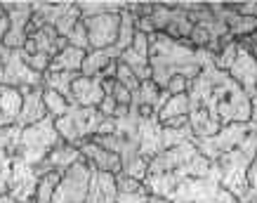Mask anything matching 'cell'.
<instances>
[{
    "label": "cell",
    "instance_id": "obj_1",
    "mask_svg": "<svg viewBox=\"0 0 257 203\" xmlns=\"http://www.w3.org/2000/svg\"><path fill=\"white\" fill-rule=\"evenodd\" d=\"M189 123L198 140L234 123H250V97L226 71L215 66V55L205 62L201 76L189 83Z\"/></svg>",
    "mask_w": 257,
    "mask_h": 203
},
{
    "label": "cell",
    "instance_id": "obj_2",
    "mask_svg": "<svg viewBox=\"0 0 257 203\" xmlns=\"http://www.w3.org/2000/svg\"><path fill=\"white\" fill-rule=\"evenodd\" d=\"M194 142H182L177 147L165 149L163 154H158L149 163V172L142 182L149 194L158 196V198H168L187 177L210 175L215 163L203 156Z\"/></svg>",
    "mask_w": 257,
    "mask_h": 203
},
{
    "label": "cell",
    "instance_id": "obj_3",
    "mask_svg": "<svg viewBox=\"0 0 257 203\" xmlns=\"http://www.w3.org/2000/svg\"><path fill=\"white\" fill-rule=\"evenodd\" d=\"M212 57L208 50H198L189 40H175L165 33L149 36V66H151V80L161 90H168L175 76L187 78L189 83L201 76L205 62Z\"/></svg>",
    "mask_w": 257,
    "mask_h": 203
},
{
    "label": "cell",
    "instance_id": "obj_4",
    "mask_svg": "<svg viewBox=\"0 0 257 203\" xmlns=\"http://www.w3.org/2000/svg\"><path fill=\"white\" fill-rule=\"evenodd\" d=\"M255 158H257V135L250 128V133L243 137L238 147L222 154L215 161L222 187L236 198H241L248 191V168Z\"/></svg>",
    "mask_w": 257,
    "mask_h": 203
},
{
    "label": "cell",
    "instance_id": "obj_5",
    "mask_svg": "<svg viewBox=\"0 0 257 203\" xmlns=\"http://www.w3.org/2000/svg\"><path fill=\"white\" fill-rule=\"evenodd\" d=\"M62 135L57 133L55 118L47 116L45 121H40L36 125L22 128L19 135V144H17V154L22 161H26L29 165H40L59 144H62Z\"/></svg>",
    "mask_w": 257,
    "mask_h": 203
},
{
    "label": "cell",
    "instance_id": "obj_6",
    "mask_svg": "<svg viewBox=\"0 0 257 203\" xmlns=\"http://www.w3.org/2000/svg\"><path fill=\"white\" fill-rule=\"evenodd\" d=\"M170 203H238L236 196H231L219 182L217 165L212 168L210 175L203 177H187L170 196Z\"/></svg>",
    "mask_w": 257,
    "mask_h": 203
},
{
    "label": "cell",
    "instance_id": "obj_7",
    "mask_svg": "<svg viewBox=\"0 0 257 203\" xmlns=\"http://www.w3.org/2000/svg\"><path fill=\"white\" fill-rule=\"evenodd\" d=\"M99 109L94 107H78V104H71V109L66 116L57 118V133L62 135V140L66 144H73V147H80L83 142H90L94 135L99 133L101 123H104Z\"/></svg>",
    "mask_w": 257,
    "mask_h": 203
},
{
    "label": "cell",
    "instance_id": "obj_8",
    "mask_svg": "<svg viewBox=\"0 0 257 203\" xmlns=\"http://www.w3.org/2000/svg\"><path fill=\"white\" fill-rule=\"evenodd\" d=\"M92 172L94 168L85 158L78 161L66 175H62V182L57 187L52 203H85L92 187Z\"/></svg>",
    "mask_w": 257,
    "mask_h": 203
},
{
    "label": "cell",
    "instance_id": "obj_9",
    "mask_svg": "<svg viewBox=\"0 0 257 203\" xmlns=\"http://www.w3.org/2000/svg\"><path fill=\"white\" fill-rule=\"evenodd\" d=\"M149 19L156 26V33H165L175 40H189L194 31L189 12L175 8V3H154V12Z\"/></svg>",
    "mask_w": 257,
    "mask_h": 203
},
{
    "label": "cell",
    "instance_id": "obj_10",
    "mask_svg": "<svg viewBox=\"0 0 257 203\" xmlns=\"http://www.w3.org/2000/svg\"><path fill=\"white\" fill-rule=\"evenodd\" d=\"M250 128H252V123L226 125V128H222L215 137H205V140H198V137H196L194 144L203 156L215 163L222 154H226V151H231V149H236L238 144H241V140L250 133Z\"/></svg>",
    "mask_w": 257,
    "mask_h": 203
},
{
    "label": "cell",
    "instance_id": "obj_11",
    "mask_svg": "<svg viewBox=\"0 0 257 203\" xmlns=\"http://www.w3.org/2000/svg\"><path fill=\"white\" fill-rule=\"evenodd\" d=\"M0 85L8 87H43V73L36 71L24 62V50H10L8 59L0 69Z\"/></svg>",
    "mask_w": 257,
    "mask_h": 203
},
{
    "label": "cell",
    "instance_id": "obj_12",
    "mask_svg": "<svg viewBox=\"0 0 257 203\" xmlns=\"http://www.w3.org/2000/svg\"><path fill=\"white\" fill-rule=\"evenodd\" d=\"M3 10L8 12L10 19V31L3 40V45L8 50H24L26 40H29L26 26L33 19V3H3Z\"/></svg>",
    "mask_w": 257,
    "mask_h": 203
},
{
    "label": "cell",
    "instance_id": "obj_13",
    "mask_svg": "<svg viewBox=\"0 0 257 203\" xmlns=\"http://www.w3.org/2000/svg\"><path fill=\"white\" fill-rule=\"evenodd\" d=\"M90 40V50H109L118 43L120 33V15H101L83 19Z\"/></svg>",
    "mask_w": 257,
    "mask_h": 203
},
{
    "label": "cell",
    "instance_id": "obj_14",
    "mask_svg": "<svg viewBox=\"0 0 257 203\" xmlns=\"http://www.w3.org/2000/svg\"><path fill=\"white\" fill-rule=\"evenodd\" d=\"M38 172L33 165L15 156L12 161V182H10V198H15L17 203H36V194H38Z\"/></svg>",
    "mask_w": 257,
    "mask_h": 203
},
{
    "label": "cell",
    "instance_id": "obj_15",
    "mask_svg": "<svg viewBox=\"0 0 257 203\" xmlns=\"http://www.w3.org/2000/svg\"><path fill=\"white\" fill-rule=\"evenodd\" d=\"M226 73L243 87V92L248 94L250 99L257 97V59H255V55L250 52L248 38L238 40V55H236V62L231 64V69L226 71Z\"/></svg>",
    "mask_w": 257,
    "mask_h": 203
},
{
    "label": "cell",
    "instance_id": "obj_16",
    "mask_svg": "<svg viewBox=\"0 0 257 203\" xmlns=\"http://www.w3.org/2000/svg\"><path fill=\"white\" fill-rule=\"evenodd\" d=\"M120 62L133 71L140 83L151 80V66H149V36L147 33H142V31L135 33L133 47L125 50L123 55H120Z\"/></svg>",
    "mask_w": 257,
    "mask_h": 203
},
{
    "label": "cell",
    "instance_id": "obj_17",
    "mask_svg": "<svg viewBox=\"0 0 257 203\" xmlns=\"http://www.w3.org/2000/svg\"><path fill=\"white\" fill-rule=\"evenodd\" d=\"M83 161V154H80L78 147H73V144H66L62 142L59 147L50 154V156L43 161L40 165H36V172H38V177L43 175H50V172H59V175H66V172L73 168V165Z\"/></svg>",
    "mask_w": 257,
    "mask_h": 203
},
{
    "label": "cell",
    "instance_id": "obj_18",
    "mask_svg": "<svg viewBox=\"0 0 257 203\" xmlns=\"http://www.w3.org/2000/svg\"><path fill=\"white\" fill-rule=\"evenodd\" d=\"M71 97H73V104L78 107H99L101 99L106 97L104 94V78L101 76H94V78H87L80 73L76 83L71 85Z\"/></svg>",
    "mask_w": 257,
    "mask_h": 203
},
{
    "label": "cell",
    "instance_id": "obj_19",
    "mask_svg": "<svg viewBox=\"0 0 257 203\" xmlns=\"http://www.w3.org/2000/svg\"><path fill=\"white\" fill-rule=\"evenodd\" d=\"M78 149H80V154H83V158H85V161L92 165V168H97V170L109 172V175H120V172H123L120 156H116L113 151L99 147V144H94L92 140H90V142H83Z\"/></svg>",
    "mask_w": 257,
    "mask_h": 203
},
{
    "label": "cell",
    "instance_id": "obj_20",
    "mask_svg": "<svg viewBox=\"0 0 257 203\" xmlns=\"http://www.w3.org/2000/svg\"><path fill=\"white\" fill-rule=\"evenodd\" d=\"M43 90L45 87H22L24 94V107L22 114H19V123L22 128H29V125H36L40 121H45L50 114L45 109V102H43Z\"/></svg>",
    "mask_w": 257,
    "mask_h": 203
},
{
    "label": "cell",
    "instance_id": "obj_21",
    "mask_svg": "<svg viewBox=\"0 0 257 203\" xmlns=\"http://www.w3.org/2000/svg\"><path fill=\"white\" fill-rule=\"evenodd\" d=\"M24 107V94L17 87L0 85V128L19 123V114Z\"/></svg>",
    "mask_w": 257,
    "mask_h": 203
},
{
    "label": "cell",
    "instance_id": "obj_22",
    "mask_svg": "<svg viewBox=\"0 0 257 203\" xmlns=\"http://www.w3.org/2000/svg\"><path fill=\"white\" fill-rule=\"evenodd\" d=\"M29 38L36 43V52H43V55L52 57V59L62 52L64 47H69V40L62 38V36L57 33L55 26H43V29H38V31L33 33V36H29Z\"/></svg>",
    "mask_w": 257,
    "mask_h": 203
},
{
    "label": "cell",
    "instance_id": "obj_23",
    "mask_svg": "<svg viewBox=\"0 0 257 203\" xmlns=\"http://www.w3.org/2000/svg\"><path fill=\"white\" fill-rule=\"evenodd\" d=\"M116 59H120V57H118V52L113 47H109V50H90L85 55V62H83L80 73L87 76V78H94V76H99L101 71L106 69L111 62H116Z\"/></svg>",
    "mask_w": 257,
    "mask_h": 203
},
{
    "label": "cell",
    "instance_id": "obj_24",
    "mask_svg": "<svg viewBox=\"0 0 257 203\" xmlns=\"http://www.w3.org/2000/svg\"><path fill=\"white\" fill-rule=\"evenodd\" d=\"M85 50H78V47H64L62 52L50 62V71H55V73H62V71H76V73H80V69H83V62H85Z\"/></svg>",
    "mask_w": 257,
    "mask_h": 203
},
{
    "label": "cell",
    "instance_id": "obj_25",
    "mask_svg": "<svg viewBox=\"0 0 257 203\" xmlns=\"http://www.w3.org/2000/svg\"><path fill=\"white\" fill-rule=\"evenodd\" d=\"M78 76H80V73H76V71H62V73L47 71L45 76H43V87H45V90H55V92L62 94L69 104H73V97H71V85L76 83V78H78Z\"/></svg>",
    "mask_w": 257,
    "mask_h": 203
},
{
    "label": "cell",
    "instance_id": "obj_26",
    "mask_svg": "<svg viewBox=\"0 0 257 203\" xmlns=\"http://www.w3.org/2000/svg\"><path fill=\"white\" fill-rule=\"evenodd\" d=\"M135 33H137V19L130 10L125 8L120 12V33H118V43L113 45V50L118 52V57L123 55L125 50L133 47V40H135Z\"/></svg>",
    "mask_w": 257,
    "mask_h": 203
},
{
    "label": "cell",
    "instance_id": "obj_27",
    "mask_svg": "<svg viewBox=\"0 0 257 203\" xmlns=\"http://www.w3.org/2000/svg\"><path fill=\"white\" fill-rule=\"evenodd\" d=\"M127 8V3H104V0H87V3H78V10L83 19L87 17H101V15H120Z\"/></svg>",
    "mask_w": 257,
    "mask_h": 203
},
{
    "label": "cell",
    "instance_id": "obj_28",
    "mask_svg": "<svg viewBox=\"0 0 257 203\" xmlns=\"http://www.w3.org/2000/svg\"><path fill=\"white\" fill-rule=\"evenodd\" d=\"M189 94H172L168 104H165L161 114H158V121L165 123V121H170V118H177V116H189Z\"/></svg>",
    "mask_w": 257,
    "mask_h": 203
},
{
    "label": "cell",
    "instance_id": "obj_29",
    "mask_svg": "<svg viewBox=\"0 0 257 203\" xmlns=\"http://www.w3.org/2000/svg\"><path fill=\"white\" fill-rule=\"evenodd\" d=\"M43 102H45V109H47V114L55 118H62V116H66L69 114V109H71V104L66 99H64L59 92H55V90H43Z\"/></svg>",
    "mask_w": 257,
    "mask_h": 203
},
{
    "label": "cell",
    "instance_id": "obj_30",
    "mask_svg": "<svg viewBox=\"0 0 257 203\" xmlns=\"http://www.w3.org/2000/svg\"><path fill=\"white\" fill-rule=\"evenodd\" d=\"M62 182V175L59 172H50V175H43L38 182V194H36V203H52V196H55L57 187Z\"/></svg>",
    "mask_w": 257,
    "mask_h": 203
},
{
    "label": "cell",
    "instance_id": "obj_31",
    "mask_svg": "<svg viewBox=\"0 0 257 203\" xmlns=\"http://www.w3.org/2000/svg\"><path fill=\"white\" fill-rule=\"evenodd\" d=\"M104 94L113 97L118 107H130V104H133V92H130L125 85H120L116 78L104 80Z\"/></svg>",
    "mask_w": 257,
    "mask_h": 203
},
{
    "label": "cell",
    "instance_id": "obj_32",
    "mask_svg": "<svg viewBox=\"0 0 257 203\" xmlns=\"http://www.w3.org/2000/svg\"><path fill=\"white\" fill-rule=\"evenodd\" d=\"M19 135H22V125L0 128V151H10V154L15 156L17 144H19Z\"/></svg>",
    "mask_w": 257,
    "mask_h": 203
},
{
    "label": "cell",
    "instance_id": "obj_33",
    "mask_svg": "<svg viewBox=\"0 0 257 203\" xmlns=\"http://www.w3.org/2000/svg\"><path fill=\"white\" fill-rule=\"evenodd\" d=\"M236 55H238V40H234V43H229V45L219 50V55H215V66L219 71H229L231 64L236 62Z\"/></svg>",
    "mask_w": 257,
    "mask_h": 203
},
{
    "label": "cell",
    "instance_id": "obj_34",
    "mask_svg": "<svg viewBox=\"0 0 257 203\" xmlns=\"http://www.w3.org/2000/svg\"><path fill=\"white\" fill-rule=\"evenodd\" d=\"M116 80L118 83H120V85H125L127 87V90H130V92H137V90H140V80H137V76H135L133 71L127 69V66H125L123 62H120V59H118V66H116Z\"/></svg>",
    "mask_w": 257,
    "mask_h": 203
},
{
    "label": "cell",
    "instance_id": "obj_35",
    "mask_svg": "<svg viewBox=\"0 0 257 203\" xmlns=\"http://www.w3.org/2000/svg\"><path fill=\"white\" fill-rule=\"evenodd\" d=\"M69 45L78 47V50H85V52H90V40H87V31H85V24L80 22L76 29H73V33L69 36Z\"/></svg>",
    "mask_w": 257,
    "mask_h": 203
},
{
    "label": "cell",
    "instance_id": "obj_36",
    "mask_svg": "<svg viewBox=\"0 0 257 203\" xmlns=\"http://www.w3.org/2000/svg\"><path fill=\"white\" fill-rule=\"evenodd\" d=\"M116 187H118V194H135V191H142L144 184L120 172V175H116Z\"/></svg>",
    "mask_w": 257,
    "mask_h": 203
},
{
    "label": "cell",
    "instance_id": "obj_37",
    "mask_svg": "<svg viewBox=\"0 0 257 203\" xmlns=\"http://www.w3.org/2000/svg\"><path fill=\"white\" fill-rule=\"evenodd\" d=\"M149 198H151V194L147 189L135 191V194H118V203H149Z\"/></svg>",
    "mask_w": 257,
    "mask_h": 203
},
{
    "label": "cell",
    "instance_id": "obj_38",
    "mask_svg": "<svg viewBox=\"0 0 257 203\" xmlns=\"http://www.w3.org/2000/svg\"><path fill=\"white\" fill-rule=\"evenodd\" d=\"M168 92L170 94H187L189 92V80L182 78V76H175V78L168 83Z\"/></svg>",
    "mask_w": 257,
    "mask_h": 203
},
{
    "label": "cell",
    "instance_id": "obj_39",
    "mask_svg": "<svg viewBox=\"0 0 257 203\" xmlns=\"http://www.w3.org/2000/svg\"><path fill=\"white\" fill-rule=\"evenodd\" d=\"M97 109H99V114H101V116L113 118V116H116L118 104H116V99H113V97H109V94H106V97L101 99V104H99V107H97Z\"/></svg>",
    "mask_w": 257,
    "mask_h": 203
},
{
    "label": "cell",
    "instance_id": "obj_40",
    "mask_svg": "<svg viewBox=\"0 0 257 203\" xmlns=\"http://www.w3.org/2000/svg\"><path fill=\"white\" fill-rule=\"evenodd\" d=\"M8 31H10V19H8V12H5V10H3V5H0V43L5 40Z\"/></svg>",
    "mask_w": 257,
    "mask_h": 203
},
{
    "label": "cell",
    "instance_id": "obj_41",
    "mask_svg": "<svg viewBox=\"0 0 257 203\" xmlns=\"http://www.w3.org/2000/svg\"><path fill=\"white\" fill-rule=\"evenodd\" d=\"M97 135H116V118H104V123H101V128H99V133Z\"/></svg>",
    "mask_w": 257,
    "mask_h": 203
},
{
    "label": "cell",
    "instance_id": "obj_42",
    "mask_svg": "<svg viewBox=\"0 0 257 203\" xmlns=\"http://www.w3.org/2000/svg\"><path fill=\"white\" fill-rule=\"evenodd\" d=\"M187 125H191L189 123V116H177V118H170V121H165L163 123V128H187Z\"/></svg>",
    "mask_w": 257,
    "mask_h": 203
},
{
    "label": "cell",
    "instance_id": "obj_43",
    "mask_svg": "<svg viewBox=\"0 0 257 203\" xmlns=\"http://www.w3.org/2000/svg\"><path fill=\"white\" fill-rule=\"evenodd\" d=\"M250 123H257V97H252L250 99Z\"/></svg>",
    "mask_w": 257,
    "mask_h": 203
},
{
    "label": "cell",
    "instance_id": "obj_44",
    "mask_svg": "<svg viewBox=\"0 0 257 203\" xmlns=\"http://www.w3.org/2000/svg\"><path fill=\"white\" fill-rule=\"evenodd\" d=\"M8 55H10V50L3 43H0V69H3V64H5V59H8Z\"/></svg>",
    "mask_w": 257,
    "mask_h": 203
},
{
    "label": "cell",
    "instance_id": "obj_45",
    "mask_svg": "<svg viewBox=\"0 0 257 203\" xmlns=\"http://www.w3.org/2000/svg\"><path fill=\"white\" fill-rule=\"evenodd\" d=\"M149 203H170V201H168V198H158V196H151V198H149Z\"/></svg>",
    "mask_w": 257,
    "mask_h": 203
},
{
    "label": "cell",
    "instance_id": "obj_46",
    "mask_svg": "<svg viewBox=\"0 0 257 203\" xmlns=\"http://www.w3.org/2000/svg\"><path fill=\"white\" fill-rule=\"evenodd\" d=\"M0 203H17L15 198H10V196H3V198H0Z\"/></svg>",
    "mask_w": 257,
    "mask_h": 203
},
{
    "label": "cell",
    "instance_id": "obj_47",
    "mask_svg": "<svg viewBox=\"0 0 257 203\" xmlns=\"http://www.w3.org/2000/svg\"><path fill=\"white\" fill-rule=\"evenodd\" d=\"M250 43V40H248ZM250 52H252V55H255V59H257V45H252V43H250Z\"/></svg>",
    "mask_w": 257,
    "mask_h": 203
},
{
    "label": "cell",
    "instance_id": "obj_48",
    "mask_svg": "<svg viewBox=\"0 0 257 203\" xmlns=\"http://www.w3.org/2000/svg\"><path fill=\"white\" fill-rule=\"evenodd\" d=\"M248 40H250V43H252V45H257V33H252V36H250Z\"/></svg>",
    "mask_w": 257,
    "mask_h": 203
},
{
    "label": "cell",
    "instance_id": "obj_49",
    "mask_svg": "<svg viewBox=\"0 0 257 203\" xmlns=\"http://www.w3.org/2000/svg\"><path fill=\"white\" fill-rule=\"evenodd\" d=\"M252 130H255V135H257V123H252Z\"/></svg>",
    "mask_w": 257,
    "mask_h": 203
},
{
    "label": "cell",
    "instance_id": "obj_50",
    "mask_svg": "<svg viewBox=\"0 0 257 203\" xmlns=\"http://www.w3.org/2000/svg\"><path fill=\"white\" fill-rule=\"evenodd\" d=\"M0 5H3V3H0Z\"/></svg>",
    "mask_w": 257,
    "mask_h": 203
}]
</instances>
